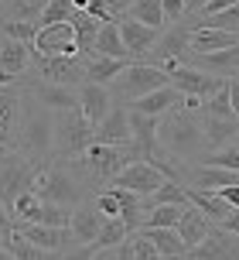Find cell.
<instances>
[{
  "mask_svg": "<svg viewBox=\"0 0 239 260\" xmlns=\"http://www.w3.org/2000/svg\"><path fill=\"white\" fill-rule=\"evenodd\" d=\"M157 141L161 147L171 157L185 161V165H198L202 157L209 154L205 147V134H202L198 113H188V110H171L168 117H161L157 123Z\"/></svg>",
  "mask_w": 239,
  "mask_h": 260,
  "instance_id": "1",
  "label": "cell"
},
{
  "mask_svg": "<svg viewBox=\"0 0 239 260\" xmlns=\"http://www.w3.org/2000/svg\"><path fill=\"white\" fill-rule=\"evenodd\" d=\"M17 151L27 154L34 165H48L55 161V110L41 106L34 96L24 92V120H21V137H17Z\"/></svg>",
  "mask_w": 239,
  "mask_h": 260,
  "instance_id": "2",
  "label": "cell"
},
{
  "mask_svg": "<svg viewBox=\"0 0 239 260\" xmlns=\"http://www.w3.org/2000/svg\"><path fill=\"white\" fill-rule=\"evenodd\" d=\"M34 195H38L41 202H55V206H68V209H75V206H82L86 199H93L89 188L75 178V171L68 168L65 161H48V165L38 171Z\"/></svg>",
  "mask_w": 239,
  "mask_h": 260,
  "instance_id": "3",
  "label": "cell"
},
{
  "mask_svg": "<svg viewBox=\"0 0 239 260\" xmlns=\"http://www.w3.org/2000/svg\"><path fill=\"white\" fill-rule=\"evenodd\" d=\"M96 144V127L82 117V110L55 113V161L82 157Z\"/></svg>",
  "mask_w": 239,
  "mask_h": 260,
  "instance_id": "4",
  "label": "cell"
},
{
  "mask_svg": "<svg viewBox=\"0 0 239 260\" xmlns=\"http://www.w3.org/2000/svg\"><path fill=\"white\" fill-rule=\"evenodd\" d=\"M38 171L41 165H34L17 147H0V202L11 209L24 192H34Z\"/></svg>",
  "mask_w": 239,
  "mask_h": 260,
  "instance_id": "5",
  "label": "cell"
},
{
  "mask_svg": "<svg viewBox=\"0 0 239 260\" xmlns=\"http://www.w3.org/2000/svg\"><path fill=\"white\" fill-rule=\"evenodd\" d=\"M161 86H171V76L164 69L147 65V62H133L123 69V76H116L109 82V96H113L116 106H130L133 100H140V96L161 89Z\"/></svg>",
  "mask_w": 239,
  "mask_h": 260,
  "instance_id": "6",
  "label": "cell"
},
{
  "mask_svg": "<svg viewBox=\"0 0 239 260\" xmlns=\"http://www.w3.org/2000/svg\"><path fill=\"white\" fill-rule=\"evenodd\" d=\"M188 45H191V24H188V21L168 24L164 31H161L157 45H154L140 62L157 65V69H164V72L171 76L174 69H181V65L188 62Z\"/></svg>",
  "mask_w": 239,
  "mask_h": 260,
  "instance_id": "7",
  "label": "cell"
},
{
  "mask_svg": "<svg viewBox=\"0 0 239 260\" xmlns=\"http://www.w3.org/2000/svg\"><path fill=\"white\" fill-rule=\"evenodd\" d=\"M41 79H48L55 86H68V89H82L89 79H86V58L82 55H58V58H41L34 55L31 65Z\"/></svg>",
  "mask_w": 239,
  "mask_h": 260,
  "instance_id": "8",
  "label": "cell"
},
{
  "mask_svg": "<svg viewBox=\"0 0 239 260\" xmlns=\"http://www.w3.org/2000/svg\"><path fill=\"white\" fill-rule=\"evenodd\" d=\"M31 48H34V55H41V58L79 55V41H75V27H72V21H62V24H41Z\"/></svg>",
  "mask_w": 239,
  "mask_h": 260,
  "instance_id": "9",
  "label": "cell"
},
{
  "mask_svg": "<svg viewBox=\"0 0 239 260\" xmlns=\"http://www.w3.org/2000/svg\"><path fill=\"white\" fill-rule=\"evenodd\" d=\"M21 120H24V89L21 86L0 89V141H4V147H17Z\"/></svg>",
  "mask_w": 239,
  "mask_h": 260,
  "instance_id": "10",
  "label": "cell"
},
{
  "mask_svg": "<svg viewBox=\"0 0 239 260\" xmlns=\"http://www.w3.org/2000/svg\"><path fill=\"white\" fill-rule=\"evenodd\" d=\"M226 82H229V79L209 76V72H202V69H195V65H181V69H174V72H171V86L181 92V96H202V100H212Z\"/></svg>",
  "mask_w": 239,
  "mask_h": 260,
  "instance_id": "11",
  "label": "cell"
},
{
  "mask_svg": "<svg viewBox=\"0 0 239 260\" xmlns=\"http://www.w3.org/2000/svg\"><path fill=\"white\" fill-rule=\"evenodd\" d=\"M164 182H168V178H164V171L154 168V165H147V161H133V165H127V168L113 178L116 188H130V192H137L140 199L154 195Z\"/></svg>",
  "mask_w": 239,
  "mask_h": 260,
  "instance_id": "12",
  "label": "cell"
},
{
  "mask_svg": "<svg viewBox=\"0 0 239 260\" xmlns=\"http://www.w3.org/2000/svg\"><path fill=\"white\" fill-rule=\"evenodd\" d=\"M14 233H21L24 240H31L34 247L55 250V253H65L68 247H75L72 230H58V226H45V222H14Z\"/></svg>",
  "mask_w": 239,
  "mask_h": 260,
  "instance_id": "13",
  "label": "cell"
},
{
  "mask_svg": "<svg viewBox=\"0 0 239 260\" xmlns=\"http://www.w3.org/2000/svg\"><path fill=\"white\" fill-rule=\"evenodd\" d=\"M188 257L191 260H239V236L222 230V226H212V233L205 236Z\"/></svg>",
  "mask_w": 239,
  "mask_h": 260,
  "instance_id": "14",
  "label": "cell"
},
{
  "mask_svg": "<svg viewBox=\"0 0 239 260\" xmlns=\"http://www.w3.org/2000/svg\"><path fill=\"white\" fill-rule=\"evenodd\" d=\"M103 222H106V216L96 209L93 199H86L82 206L72 209V222H68L72 240H75V243H96L99 233H103Z\"/></svg>",
  "mask_w": 239,
  "mask_h": 260,
  "instance_id": "15",
  "label": "cell"
},
{
  "mask_svg": "<svg viewBox=\"0 0 239 260\" xmlns=\"http://www.w3.org/2000/svg\"><path fill=\"white\" fill-rule=\"evenodd\" d=\"M113 96H109V86H99V82H86L79 89V110L82 117L89 120L93 127H99L103 120L109 117V110H113Z\"/></svg>",
  "mask_w": 239,
  "mask_h": 260,
  "instance_id": "16",
  "label": "cell"
},
{
  "mask_svg": "<svg viewBox=\"0 0 239 260\" xmlns=\"http://www.w3.org/2000/svg\"><path fill=\"white\" fill-rule=\"evenodd\" d=\"M116 27H120V38H123V45L130 48V55L140 62L154 45H157V38H161V31L157 27H147V24H140V21H133V17H123V21H116Z\"/></svg>",
  "mask_w": 239,
  "mask_h": 260,
  "instance_id": "17",
  "label": "cell"
},
{
  "mask_svg": "<svg viewBox=\"0 0 239 260\" xmlns=\"http://www.w3.org/2000/svg\"><path fill=\"white\" fill-rule=\"evenodd\" d=\"M31 65H34V48L24 45V41H11L0 35V72H7V76L21 79L31 72Z\"/></svg>",
  "mask_w": 239,
  "mask_h": 260,
  "instance_id": "18",
  "label": "cell"
},
{
  "mask_svg": "<svg viewBox=\"0 0 239 260\" xmlns=\"http://www.w3.org/2000/svg\"><path fill=\"white\" fill-rule=\"evenodd\" d=\"M185 65H195V69L209 72V76H219V79H232V76H239V45L212 52V55H188Z\"/></svg>",
  "mask_w": 239,
  "mask_h": 260,
  "instance_id": "19",
  "label": "cell"
},
{
  "mask_svg": "<svg viewBox=\"0 0 239 260\" xmlns=\"http://www.w3.org/2000/svg\"><path fill=\"white\" fill-rule=\"evenodd\" d=\"M181 92L174 89V86H161V89L147 92V96H140V100H133L127 110H133V113H147V117H168L171 110H178L181 106Z\"/></svg>",
  "mask_w": 239,
  "mask_h": 260,
  "instance_id": "20",
  "label": "cell"
},
{
  "mask_svg": "<svg viewBox=\"0 0 239 260\" xmlns=\"http://www.w3.org/2000/svg\"><path fill=\"white\" fill-rule=\"evenodd\" d=\"M96 141H99V144H116V147L130 144L133 141L130 110H127V106H113V110H109V117L96 127Z\"/></svg>",
  "mask_w": 239,
  "mask_h": 260,
  "instance_id": "21",
  "label": "cell"
},
{
  "mask_svg": "<svg viewBox=\"0 0 239 260\" xmlns=\"http://www.w3.org/2000/svg\"><path fill=\"white\" fill-rule=\"evenodd\" d=\"M239 35L232 31H219V27H191V45H188V55H212L222 52V48H236Z\"/></svg>",
  "mask_w": 239,
  "mask_h": 260,
  "instance_id": "22",
  "label": "cell"
},
{
  "mask_svg": "<svg viewBox=\"0 0 239 260\" xmlns=\"http://www.w3.org/2000/svg\"><path fill=\"white\" fill-rule=\"evenodd\" d=\"M212 226H219V222H212L202 209H195L191 202L185 206V212H181V219H178V233H181V240H185V247H188V253L198 247L205 236L212 233Z\"/></svg>",
  "mask_w": 239,
  "mask_h": 260,
  "instance_id": "23",
  "label": "cell"
},
{
  "mask_svg": "<svg viewBox=\"0 0 239 260\" xmlns=\"http://www.w3.org/2000/svg\"><path fill=\"white\" fill-rule=\"evenodd\" d=\"M198 123H202V134H205V147L209 151L229 147L232 137L239 134V120H219V117H209V113H198Z\"/></svg>",
  "mask_w": 239,
  "mask_h": 260,
  "instance_id": "24",
  "label": "cell"
},
{
  "mask_svg": "<svg viewBox=\"0 0 239 260\" xmlns=\"http://www.w3.org/2000/svg\"><path fill=\"white\" fill-rule=\"evenodd\" d=\"M185 192H188V202H191L195 209H202V212H205L212 222H219V226L232 216V206H229L219 192H202V188H185Z\"/></svg>",
  "mask_w": 239,
  "mask_h": 260,
  "instance_id": "25",
  "label": "cell"
},
{
  "mask_svg": "<svg viewBox=\"0 0 239 260\" xmlns=\"http://www.w3.org/2000/svg\"><path fill=\"white\" fill-rule=\"evenodd\" d=\"M133 62L127 58H106V55H93V58H86V79L89 82H99V86H109L116 76H123V69Z\"/></svg>",
  "mask_w": 239,
  "mask_h": 260,
  "instance_id": "26",
  "label": "cell"
},
{
  "mask_svg": "<svg viewBox=\"0 0 239 260\" xmlns=\"http://www.w3.org/2000/svg\"><path fill=\"white\" fill-rule=\"evenodd\" d=\"M140 233L157 247V253L161 257H171V260H181V257H188V247H185V240H181V233L178 230H140Z\"/></svg>",
  "mask_w": 239,
  "mask_h": 260,
  "instance_id": "27",
  "label": "cell"
},
{
  "mask_svg": "<svg viewBox=\"0 0 239 260\" xmlns=\"http://www.w3.org/2000/svg\"><path fill=\"white\" fill-rule=\"evenodd\" d=\"M93 55H106V58H127V62H137V58L130 55V48L123 45V38H120V27H116V24H103V27H99Z\"/></svg>",
  "mask_w": 239,
  "mask_h": 260,
  "instance_id": "28",
  "label": "cell"
},
{
  "mask_svg": "<svg viewBox=\"0 0 239 260\" xmlns=\"http://www.w3.org/2000/svg\"><path fill=\"white\" fill-rule=\"evenodd\" d=\"M72 27H75V41H79V55L82 58H93V48H96V35H99V21L89 17L86 11H75L72 14Z\"/></svg>",
  "mask_w": 239,
  "mask_h": 260,
  "instance_id": "29",
  "label": "cell"
},
{
  "mask_svg": "<svg viewBox=\"0 0 239 260\" xmlns=\"http://www.w3.org/2000/svg\"><path fill=\"white\" fill-rule=\"evenodd\" d=\"M127 17H133V21H140L147 27H157V31L168 27V21H164V0H133Z\"/></svg>",
  "mask_w": 239,
  "mask_h": 260,
  "instance_id": "30",
  "label": "cell"
},
{
  "mask_svg": "<svg viewBox=\"0 0 239 260\" xmlns=\"http://www.w3.org/2000/svg\"><path fill=\"white\" fill-rule=\"evenodd\" d=\"M181 212H185V206H154V209H147L144 226L147 230H178ZM144 226H140V230H144Z\"/></svg>",
  "mask_w": 239,
  "mask_h": 260,
  "instance_id": "31",
  "label": "cell"
},
{
  "mask_svg": "<svg viewBox=\"0 0 239 260\" xmlns=\"http://www.w3.org/2000/svg\"><path fill=\"white\" fill-rule=\"evenodd\" d=\"M154 206H188V192L181 182H164L154 195L144 199V209H154Z\"/></svg>",
  "mask_w": 239,
  "mask_h": 260,
  "instance_id": "32",
  "label": "cell"
},
{
  "mask_svg": "<svg viewBox=\"0 0 239 260\" xmlns=\"http://www.w3.org/2000/svg\"><path fill=\"white\" fill-rule=\"evenodd\" d=\"M38 21H21V17H0V35L11 41H24V45H34V35H38Z\"/></svg>",
  "mask_w": 239,
  "mask_h": 260,
  "instance_id": "33",
  "label": "cell"
},
{
  "mask_svg": "<svg viewBox=\"0 0 239 260\" xmlns=\"http://www.w3.org/2000/svg\"><path fill=\"white\" fill-rule=\"evenodd\" d=\"M7 247H11L14 260H58L62 253H55V250H45V247H34L31 240H24L21 233H14L7 240Z\"/></svg>",
  "mask_w": 239,
  "mask_h": 260,
  "instance_id": "34",
  "label": "cell"
},
{
  "mask_svg": "<svg viewBox=\"0 0 239 260\" xmlns=\"http://www.w3.org/2000/svg\"><path fill=\"white\" fill-rule=\"evenodd\" d=\"M48 0H4L0 17H21V21H38Z\"/></svg>",
  "mask_w": 239,
  "mask_h": 260,
  "instance_id": "35",
  "label": "cell"
},
{
  "mask_svg": "<svg viewBox=\"0 0 239 260\" xmlns=\"http://www.w3.org/2000/svg\"><path fill=\"white\" fill-rule=\"evenodd\" d=\"M34 222H45V226H58V230H65L68 222H72V209H68V206H55V202H41Z\"/></svg>",
  "mask_w": 239,
  "mask_h": 260,
  "instance_id": "36",
  "label": "cell"
},
{
  "mask_svg": "<svg viewBox=\"0 0 239 260\" xmlns=\"http://www.w3.org/2000/svg\"><path fill=\"white\" fill-rule=\"evenodd\" d=\"M127 236H130V230H127V222L123 219H106L103 222V233H99V240H96V247L99 250H113L120 247V243H127Z\"/></svg>",
  "mask_w": 239,
  "mask_h": 260,
  "instance_id": "37",
  "label": "cell"
},
{
  "mask_svg": "<svg viewBox=\"0 0 239 260\" xmlns=\"http://www.w3.org/2000/svg\"><path fill=\"white\" fill-rule=\"evenodd\" d=\"M72 14H75L72 0H48L38 17V24H62V21H72Z\"/></svg>",
  "mask_w": 239,
  "mask_h": 260,
  "instance_id": "38",
  "label": "cell"
},
{
  "mask_svg": "<svg viewBox=\"0 0 239 260\" xmlns=\"http://www.w3.org/2000/svg\"><path fill=\"white\" fill-rule=\"evenodd\" d=\"M202 113H209V117H219V120H236V113H232V103H229V86H222V89L215 92L212 100H205Z\"/></svg>",
  "mask_w": 239,
  "mask_h": 260,
  "instance_id": "39",
  "label": "cell"
},
{
  "mask_svg": "<svg viewBox=\"0 0 239 260\" xmlns=\"http://www.w3.org/2000/svg\"><path fill=\"white\" fill-rule=\"evenodd\" d=\"M127 243H130V250H133V260H161L157 247H154V243H150L140 230H137V233H130V240H127Z\"/></svg>",
  "mask_w": 239,
  "mask_h": 260,
  "instance_id": "40",
  "label": "cell"
},
{
  "mask_svg": "<svg viewBox=\"0 0 239 260\" xmlns=\"http://www.w3.org/2000/svg\"><path fill=\"white\" fill-rule=\"evenodd\" d=\"M96 253H99V247H96V243H75V247H68L58 260H93Z\"/></svg>",
  "mask_w": 239,
  "mask_h": 260,
  "instance_id": "41",
  "label": "cell"
},
{
  "mask_svg": "<svg viewBox=\"0 0 239 260\" xmlns=\"http://www.w3.org/2000/svg\"><path fill=\"white\" fill-rule=\"evenodd\" d=\"M89 17H96V21H99V24H116V17H113V14H109V7H106V0H93V4H89Z\"/></svg>",
  "mask_w": 239,
  "mask_h": 260,
  "instance_id": "42",
  "label": "cell"
},
{
  "mask_svg": "<svg viewBox=\"0 0 239 260\" xmlns=\"http://www.w3.org/2000/svg\"><path fill=\"white\" fill-rule=\"evenodd\" d=\"M164 21L168 24L185 21V0H164Z\"/></svg>",
  "mask_w": 239,
  "mask_h": 260,
  "instance_id": "43",
  "label": "cell"
},
{
  "mask_svg": "<svg viewBox=\"0 0 239 260\" xmlns=\"http://www.w3.org/2000/svg\"><path fill=\"white\" fill-rule=\"evenodd\" d=\"M14 236V216H11V209L0 202V243H7Z\"/></svg>",
  "mask_w": 239,
  "mask_h": 260,
  "instance_id": "44",
  "label": "cell"
},
{
  "mask_svg": "<svg viewBox=\"0 0 239 260\" xmlns=\"http://www.w3.org/2000/svg\"><path fill=\"white\" fill-rule=\"evenodd\" d=\"M239 0H209L205 7H202V14H195V17H212V14H222L229 11V7H236Z\"/></svg>",
  "mask_w": 239,
  "mask_h": 260,
  "instance_id": "45",
  "label": "cell"
},
{
  "mask_svg": "<svg viewBox=\"0 0 239 260\" xmlns=\"http://www.w3.org/2000/svg\"><path fill=\"white\" fill-rule=\"evenodd\" d=\"M130 4L133 0H106V7H109V14L116 17V21H123L127 14H130Z\"/></svg>",
  "mask_w": 239,
  "mask_h": 260,
  "instance_id": "46",
  "label": "cell"
},
{
  "mask_svg": "<svg viewBox=\"0 0 239 260\" xmlns=\"http://www.w3.org/2000/svg\"><path fill=\"white\" fill-rule=\"evenodd\" d=\"M226 86H229V103H232V113H236V120H239V76H232Z\"/></svg>",
  "mask_w": 239,
  "mask_h": 260,
  "instance_id": "47",
  "label": "cell"
},
{
  "mask_svg": "<svg viewBox=\"0 0 239 260\" xmlns=\"http://www.w3.org/2000/svg\"><path fill=\"white\" fill-rule=\"evenodd\" d=\"M215 192L222 195V199H226L232 209H239V185H226V188H215Z\"/></svg>",
  "mask_w": 239,
  "mask_h": 260,
  "instance_id": "48",
  "label": "cell"
},
{
  "mask_svg": "<svg viewBox=\"0 0 239 260\" xmlns=\"http://www.w3.org/2000/svg\"><path fill=\"white\" fill-rule=\"evenodd\" d=\"M209 0H185V17H195V14H202V7H205Z\"/></svg>",
  "mask_w": 239,
  "mask_h": 260,
  "instance_id": "49",
  "label": "cell"
},
{
  "mask_svg": "<svg viewBox=\"0 0 239 260\" xmlns=\"http://www.w3.org/2000/svg\"><path fill=\"white\" fill-rule=\"evenodd\" d=\"M222 230H229V233H236V236H239V209H232V216L222 222Z\"/></svg>",
  "mask_w": 239,
  "mask_h": 260,
  "instance_id": "50",
  "label": "cell"
},
{
  "mask_svg": "<svg viewBox=\"0 0 239 260\" xmlns=\"http://www.w3.org/2000/svg\"><path fill=\"white\" fill-rule=\"evenodd\" d=\"M93 260H116V247H113V250H109V247H106V250H99Z\"/></svg>",
  "mask_w": 239,
  "mask_h": 260,
  "instance_id": "51",
  "label": "cell"
},
{
  "mask_svg": "<svg viewBox=\"0 0 239 260\" xmlns=\"http://www.w3.org/2000/svg\"><path fill=\"white\" fill-rule=\"evenodd\" d=\"M0 260H14V253H11V247H7V243H0Z\"/></svg>",
  "mask_w": 239,
  "mask_h": 260,
  "instance_id": "52",
  "label": "cell"
},
{
  "mask_svg": "<svg viewBox=\"0 0 239 260\" xmlns=\"http://www.w3.org/2000/svg\"><path fill=\"white\" fill-rule=\"evenodd\" d=\"M72 4H75V11H89V4H93V0H72Z\"/></svg>",
  "mask_w": 239,
  "mask_h": 260,
  "instance_id": "53",
  "label": "cell"
},
{
  "mask_svg": "<svg viewBox=\"0 0 239 260\" xmlns=\"http://www.w3.org/2000/svg\"><path fill=\"white\" fill-rule=\"evenodd\" d=\"M232 147H236V151H239V134H236V137H232Z\"/></svg>",
  "mask_w": 239,
  "mask_h": 260,
  "instance_id": "54",
  "label": "cell"
},
{
  "mask_svg": "<svg viewBox=\"0 0 239 260\" xmlns=\"http://www.w3.org/2000/svg\"><path fill=\"white\" fill-rule=\"evenodd\" d=\"M161 260H171V257H161ZM181 260H188V257H181Z\"/></svg>",
  "mask_w": 239,
  "mask_h": 260,
  "instance_id": "55",
  "label": "cell"
},
{
  "mask_svg": "<svg viewBox=\"0 0 239 260\" xmlns=\"http://www.w3.org/2000/svg\"><path fill=\"white\" fill-rule=\"evenodd\" d=\"M0 147H4V141H0Z\"/></svg>",
  "mask_w": 239,
  "mask_h": 260,
  "instance_id": "56",
  "label": "cell"
},
{
  "mask_svg": "<svg viewBox=\"0 0 239 260\" xmlns=\"http://www.w3.org/2000/svg\"><path fill=\"white\" fill-rule=\"evenodd\" d=\"M0 4H4V0H0Z\"/></svg>",
  "mask_w": 239,
  "mask_h": 260,
  "instance_id": "57",
  "label": "cell"
},
{
  "mask_svg": "<svg viewBox=\"0 0 239 260\" xmlns=\"http://www.w3.org/2000/svg\"><path fill=\"white\" fill-rule=\"evenodd\" d=\"M188 260H191V257H188Z\"/></svg>",
  "mask_w": 239,
  "mask_h": 260,
  "instance_id": "58",
  "label": "cell"
}]
</instances>
